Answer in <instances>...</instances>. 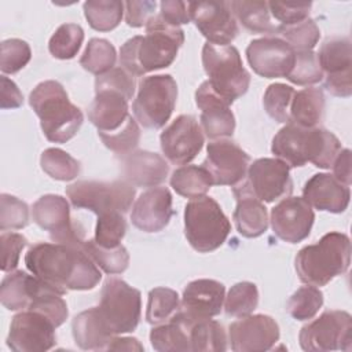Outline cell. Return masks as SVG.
I'll return each instance as SVG.
<instances>
[{
	"mask_svg": "<svg viewBox=\"0 0 352 352\" xmlns=\"http://www.w3.org/2000/svg\"><path fill=\"white\" fill-rule=\"evenodd\" d=\"M26 268L60 293L91 290L102 274L82 248L58 242H37L25 254Z\"/></svg>",
	"mask_w": 352,
	"mask_h": 352,
	"instance_id": "1",
	"label": "cell"
},
{
	"mask_svg": "<svg viewBox=\"0 0 352 352\" xmlns=\"http://www.w3.org/2000/svg\"><path fill=\"white\" fill-rule=\"evenodd\" d=\"M183 43L184 32L157 14L147 22L144 36H135L122 44L120 66L133 77L168 67Z\"/></svg>",
	"mask_w": 352,
	"mask_h": 352,
	"instance_id": "2",
	"label": "cell"
},
{
	"mask_svg": "<svg viewBox=\"0 0 352 352\" xmlns=\"http://www.w3.org/2000/svg\"><path fill=\"white\" fill-rule=\"evenodd\" d=\"M341 150L338 138L330 131L320 126L301 128L292 122L279 129L271 144L275 157L289 168L312 162L316 168L329 169Z\"/></svg>",
	"mask_w": 352,
	"mask_h": 352,
	"instance_id": "3",
	"label": "cell"
},
{
	"mask_svg": "<svg viewBox=\"0 0 352 352\" xmlns=\"http://www.w3.org/2000/svg\"><path fill=\"white\" fill-rule=\"evenodd\" d=\"M29 104L40 118L44 136L52 143H66L82 125V111L69 100L63 85L55 80L37 84L29 95Z\"/></svg>",
	"mask_w": 352,
	"mask_h": 352,
	"instance_id": "4",
	"label": "cell"
},
{
	"mask_svg": "<svg viewBox=\"0 0 352 352\" xmlns=\"http://www.w3.org/2000/svg\"><path fill=\"white\" fill-rule=\"evenodd\" d=\"M294 263L301 282L311 286H326L349 268L351 241L342 232H327L316 243L300 249Z\"/></svg>",
	"mask_w": 352,
	"mask_h": 352,
	"instance_id": "5",
	"label": "cell"
},
{
	"mask_svg": "<svg viewBox=\"0 0 352 352\" xmlns=\"http://www.w3.org/2000/svg\"><path fill=\"white\" fill-rule=\"evenodd\" d=\"M231 231V223L212 197L204 195L187 202L184 208V235L199 253L219 249Z\"/></svg>",
	"mask_w": 352,
	"mask_h": 352,
	"instance_id": "6",
	"label": "cell"
},
{
	"mask_svg": "<svg viewBox=\"0 0 352 352\" xmlns=\"http://www.w3.org/2000/svg\"><path fill=\"white\" fill-rule=\"evenodd\" d=\"M202 65L210 88L227 103L231 104L248 92L250 74L243 67L239 51L234 45L206 43L202 47Z\"/></svg>",
	"mask_w": 352,
	"mask_h": 352,
	"instance_id": "7",
	"label": "cell"
},
{
	"mask_svg": "<svg viewBox=\"0 0 352 352\" xmlns=\"http://www.w3.org/2000/svg\"><path fill=\"white\" fill-rule=\"evenodd\" d=\"M177 99V84L170 74L143 77L132 103L136 121L148 129L162 128L170 118Z\"/></svg>",
	"mask_w": 352,
	"mask_h": 352,
	"instance_id": "8",
	"label": "cell"
},
{
	"mask_svg": "<svg viewBox=\"0 0 352 352\" xmlns=\"http://www.w3.org/2000/svg\"><path fill=\"white\" fill-rule=\"evenodd\" d=\"M66 195L76 209H88L98 216L109 212L126 213L135 198V187L125 180H78L66 187Z\"/></svg>",
	"mask_w": 352,
	"mask_h": 352,
	"instance_id": "9",
	"label": "cell"
},
{
	"mask_svg": "<svg viewBox=\"0 0 352 352\" xmlns=\"http://www.w3.org/2000/svg\"><path fill=\"white\" fill-rule=\"evenodd\" d=\"M98 309L113 336L132 333L140 320V292L120 278H107Z\"/></svg>",
	"mask_w": 352,
	"mask_h": 352,
	"instance_id": "10",
	"label": "cell"
},
{
	"mask_svg": "<svg viewBox=\"0 0 352 352\" xmlns=\"http://www.w3.org/2000/svg\"><path fill=\"white\" fill-rule=\"evenodd\" d=\"M232 190L248 192L261 202L286 198L293 191L290 168L278 158H258L249 165L246 177Z\"/></svg>",
	"mask_w": 352,
	"mask_h": 352,
	"instance_id": "11",
	"label": "cell"
},
{
	"mask_svg": "<svg viewBox=\"0 0 352 352\" xmlns=\"http://www.w3.org/2000/svg\"><path fill=\"white\" fill-rule=\"evenodd\" d=\"M352 318L346 311H324L315 320L304 324L298 334L304 351H351Z\"/></svg>",
	"mask_w": 352,
	"mask_h": 352,
	"instance_id": "12",
	"label": "cell"
},
{
	"mask_svg": "<svg viewBox=\"0 0 352 352\" xmlns=\"http://www.w3.org/2000/svg\"><path fill=\"white\" fill-rule=\"evenodd\" d=\"M33 221L50 232L52 242L82 248L84 228L70 217V206L66 198L58 194L40 197L32 206Z\"/></svg>",
	"mask_w": 352,
	"mask_h": 352,
	"instance_id": "13",
	"label": "cell"
},
{
	"mask_svg": "<svg viewBox=\"0 0 352 352\" xmlns=\"http://www.w3.org/2000/svg\"><path fill=\"white\" fill-rule=\"evenodd\" d=\"M55 323L44 314L26 309L16 314L10 324L7 345L15 352H44L55 342Z\"/></svg>",
	"mask_w": 352,
	"mask_h": 352,
	"instance_id": "14",
	"label": "cell"
},
{
	"mask_svg": "<svg viewBox=\"0 0 352 352\" xmlns=\"http://www.w3.org/2000/svg\"><path fill=\"white\" fill-rule=\"evenodd\" d=\"M324 77V88L334 96L352 94V51L348 37H331L323 41L316 54Z\"/></svg>",
	"mask_w": 352,
	"mask_h": 352,
	"instance_id": "15",
	"label": "cell"
},
{
	"mask_svg": "<svg viewBox=\"0 0 352 352\" xmlns=\"http://www.w3.org/2000/svg\"><path fill=\"white\" fill-rule=\"evenodd\" d=\"M250 157L236 143L228 139H216L208 143L206 158L202 166L209 172L216 186H236L248 173Z\"/></svg>",
	"mask_w": 352,
	"mask_h": 352,
	"instance_id": "16",
	"label": "cell"
},
{
	"mask_svg": "<svg viewBox=\"0 0 352 352\" xmlns=\"http://www.w3.org/2000/svg\"><path fill=\"white\" fill-rule=\"evenodd\" d=\"M204 140L201 125L190 114L176 117L160 136L161 150L165 158L175 165L191 162L202 150Z\"/></svg>",
	"mask_w": 352,
	"mask_h": 352,
	"instance_id": "17",
	"label": "cell"
},
{
	"mask_svg": "<svg viewBox=\"0 0 352 352\" xmlns=\"http://www.w3.org/2000/svg\"><path fill=\"white\" fill-rule=\"evenodd\" d=\"M187 6L191 21L208 43L230 45L234 41L239 29L230 1H195Z\"/></svg>",
	"mask_w": 352,
	"mask_h": 352,
	"instance_id": "18",
	"label": "cell"
},
{
	"mask_svg": "<svg viewBox=\"0 0 352 352\" xmlns=\"http://www.w3.org/2000/svg\"><path fill=\"white\" fill-rule=\"evenodd\" d=\"M296 51L278 36L252 40L246 48V58L253 72L265 78L287 77L294 65Z\"/></svg>",
	"mask_w": 352,
	"mask_h": 352,
	"instance_id": "19",
	"label": "cell"
},
{
	"mask_svg": "<svg viewBox=\"0 0 352 352\" xmlns=\"http://www.w3.org/2000/svg\"><path fill=\"white\" fill-rule=\"evenodd\" d=\"M279 326L274 318L263 314L248 315L228 327V338L234 352L270 351L279 340Z\"/></svg>",
	"mask_w": 352,
	"mask_h": 352,
	"instance_id": "20",
	"label": "cell"
},
{
	"mask_svg": "<svg viewBox=\"0 0 352 352\" xmlns=\"http://www.w3.org/2000/svg\"><path fill=\"white\" fill-rule=\"evenodd\" d=\"M270 220L279 239L298 243L309 235L315 213L302 197H286L272 208Z\"/></svg>",
	"mask_w": 352,
	"mask_h": 352,
	"instance_id": "21",
	"label": "cell"
},
{
	"mask_svg": "<svg viewBox=\"0 0 352 352\" xmlns=\"http://www.w3.org/2000/svg\"><path fill=\"white\" fill-rule=\"evenodd\" d=\"M226 287L214 279H195L183 290L180 309L177 315L186 322L194 323L209 319L221 312Z\"/></svg>",
	"mask_w": 352,
	"mask_h": 352,
	"instance_id": "22",
	"label": "cell"
},
{
	"mask_svg": "<svg viewBox=\"0 0 352 352\" xmlns=\"http://www.w3.org/2000/svg\"><path fill=\"white\" fill-rule=\"evenodd\" d=\"M195 103L201 110V128L205 135L212 139H223L232 136L235 131V117L230 109V103L221 99L210 88L208 80L195 91Z\"/></svg>",
	"mask_w": 352,
	"mask_h": 352,
	"instance_id": "23",
	"label": "cell"
},
{
	"mask_svg": "<svg viewBox=\"0 0 352 352\" xmlns=\"http://www.w3.org/2000/svg\"><path fill=\"white\" fill-rule=\"evenodd\" d=\"M172 214L170 191L166 187H151L135 201L131 221L140 231L158 232L169 224Z\"/></svg>",
	"mask_w": 352,
	"mask_h": 352,
	"instance_id": "24",
	"label": "cell"
},
{
	"mask_svg": "<svg viewBox=\"0 0 352 352\" xmlns=\"http://www.w3.org/2000/svg\"><path fill=\"white\" fill-rule=\"evenodd\" d=\"M129 99L114 89H95V98L88 107V118L98 128V135L113 133L121 129L132 117L128 109Z\"/></svg>",
	"mask_w": 352,
	"mask_h": 352,
	"instance_id": "25",
	"label": "cell"
},
{
	"mask_svg": "<svg viewBox=\"0 0 352 352\" xmlns=\"http://www.w3.org/2000/svg\"><path fill=\"white\" fill-rule=\"evenodd\" d=\"M121 173L133 187H157L164 183L169 165L164 157L146 150H133L121 158Z\"/></svg>",
	"mask_w": 352,
	"mask_h": 352,
	"instance_id": "26",
	"label": "cell"
},
{
	"mask_svg": "<svg viewBox=\"0 0 352 352\" xmlns=\"http://www.w3.org/2000/svg\"><path fill=\"white\" fill-rule=\"evenodd\" d=\"M302 198L315 209L330 213H342L351 198L349 186H345L330 173H316L307 180Z\"/></svg>",
	"mask_w": 352,
	"mask_h": 352,
	"instance_id": "27",
	"label": "cell"
},
{
	"mask_svg": "<svg viewBox=\"0 0 352 352\" xmlns=\"http://www.w3.org/2000/svg\"><path fill=\"white\" fill-rule=\"evenodd\" d=\"M72 333L76 344L84 351H100L114 337L99 314L98 307L88 308L74 316Z\"/></svg>",
	"mask_w": 352,
	"mask_h": 352,
	"instance_id": "28",
	"label": "cell"
},
{
	"mask_svg": "<svg viewBox=\"0 0 352 352\" xmlns=\"http://www.w3.org/2000/svg\"><path fill=\"white\" fill-rule=\"evenodd\" d=\"M236 206L232 214L238 232L245 238H257L268 228L267 208L253 195L232 190Z\"/></svg>",
	"mask_w": 352,
	"mask_h": 352,
	"instance_id": "29",
	"label": "cell"
},
{
	"mask_svg": "<svg viewBox=\"0 0 352 352\" xmlns=\"http://www.w3.org/2000/svg\"><path fill=\"white\" fill-rule=\"evenodd\" d=\"M44 280L25 271H11L6 275L0 285V301L8 311H19L28 308L34 296L43 287Z\"/></svg>",
	"mask_w": 352,
	"mask_h": 352,
	"instance_id": "30",
	"label": "cell"
},
{
	"mask_svg": "<svg viewBox=\"0 0 352 352\" xmlns=\"http://www.w3.org/2000/svg\"><path fill=\"white\" fill-rule=\"evenodd\" d=\"M190 324L177 314L170 320L155 324L150 331L151 346L158 352H190Z\"/></svg>",
	"mask_w": 352,
	"mask_h": 352,
	"instance_id": "31",
	"label": "cell"
},
{
	"mask_svg": "<svg viewBox=\"0 0 352 352\" xmlns=\"http://www.w3.org/2000/svg\"><path fill=\"white\" fill-rule=\"evenodd\" d=\"M324 94L322 88L308 87L294 92L290 104V121L301 128H315L323 118Z\"/></svg>",
	"mask_w": 352,
	"mask_h": 352,
	"instance_id": "32",
	"label": "cell"
},
{
	"mask_svg": "<svg viewBox=\"0 0 352 352\" xmlns=\"http://www.w3.org/2000/svg\"><path fill=\"white\" fill-rule=\"evenodd\" d=\"M230 7L234 16L249 32L275 36L276 26L272 25L271 22L268 1L234 0V1H230Z\"/></svg>",
	"mask_w": 352,
	"mask_h": 352,
	"instance_id": "33",
	"label": "cell"
},
{
	"mask_svg": "<svg viewBox=\"0 0 352 352\" xmlns=\"http://www.w3.org/2000/svg\"><path fill=\"white\" fill-rule=\"evenodd\" d=\"M170 186L179 195L194 199L204 197L213 186V182L204 166L186 165L173 170Z\"/></svg>",
	"mask_w": 352,
	"mask_h": 352,
	"instance_id": "34",
	"label": "cell"
},
{
	"mask_svg": "<svg viewBox=\"0 0 352 352\" xmlns=\"http://www.w3.org/2000/svg\"><path fill=\"white\" fill-rule=\"evenodd\" d=\"M191 352H223L227 349V334L221 323L201 319L190 324Z\"/></svg>",
	"mask_w": 352,
	"mask_h": 352,
	"instance_id": "35",
	"label": "cell"
},
{
	"mask_svg": "<svg viewBox=\"0 0 352 352\" xmlns=\"http://www.w3.org/2000/svg\"><path fill=\"white\" fill-rule=\"evenodd\" d=\"M82 8L89 26L98 32H110L117 28L124 14V3L118 0H89Z\"/></svg>",
	"mask_w": 352,
	"mask_h": 352,
	"instance_id": "36",
	"label": "cell"
},
{
	"mask_svg": "<svg viewBox=\"0 0 352 352\" xmlns=\"http://www.w3.org/2000/svg\"><path fill=\"white\" fill-rule=\"evenodd\" d=\"M180 309L179 294L169 287H154L148 293L146 320L155 326L170 320Z\"/></svg>",
	"mask_w": 352,
	"mask_h": 352,
	"instance_id": "37",
	"label": "cell"
},
{
	"mask_svg": "<svg viewBox=\"0 0 352 352\" xmlns=\"http://www.w3.org/2000/svg\"><path fill=\"white\" fill-rule=\"evenodd\" d=\"M117 59L114 45L106 38H91L80 58L84 70L100 76L114 67Z\"/></svg>",
	"mask_w": 352,
	"mask_h": 352,
	"instance_id": "38",
	"label": "cell"
},
{
	"mask_svg": "<svg viewBox=\"0 0 352 352\" xmlns=\"http://www.w3.org/2000/svg\"><path fill=\"white\" fill-rule=\"evenodd\" d=\"M82 249L88 253L94 263L109 275L122 274L129 265V253L122 245L116 248H103L99 246L94 239H88L84 242Z\"/></svg>",
	"mask_w": 352,
	"mask_h": 352,
	"instance_id": "39",
	"label": "cell"
},
{
	"mask_svg": "<svg viewBox=\"0 0 352 352\" xmlns=\"http://www.w3.org/2000/svg\"><path fill=\"white\" fill-rule=\"evenodd\" d=\"M40 165L51 179L60 182L73 180L80 173V162L69 153L56 147L47 148L41 153Z\"/></svg>",
	"mask_w": 352,
	"mask_h": 352,
	"instance_id": "40",
	"label": "cell"
},
{
	"mask_svg": "<svg viewBox=\"0 0 352 352\" xmlns=\"http://www.w3.org/2000/svg\"><path fill=\"white\" fill-rule=\"evenodd\" d=\"M275 36L283 38L294 51H312L320 38V30L315 21L307 18L298 23L276 26Z\"/></svg>",
	"mask_w": 352,
	"mask_h": 352,
	"instance_id": "41",
	"label": "cell"
},
{
	"mask_svg": "<svg viewBox=\"0 0 352 352\" xmlns=\"http://www.w3.org/2000/svg\"><path fill=\"white\" fill-rule=\"evenodd\" d=\"M258 305V290L252 282H238L224 297V309L228 316L243 318L250 315Z\"/></svg>",
	"mask_w": 352,
	"mask_h": 352,
	"instance_id": "42",
	"label": "cell"
},
{
	"mask_svg": "<svg viewBox=\"0 0 352 352\" xmlns=\"http://www.w3.org/2000/svg\"><path fill=\"white\" fill-rule=\"evenodd\" d=\"M84 41V30L77 23H63L48 41V50L54 58L72 59L77 55Z\"/></svg>",
	"mask_w": 352,
	"mask_h": 352,
	"instance_id": "43",
	"label": "cell"
},
{
	"mask_svg": "<svg viewBox=\"0 0 352 352\" xmlns=\"http://www.w3.org/2000/svg\"><path fill=\"white\" fill-rule=\"evenodd\" d=\"M323 305V293L316 286H302L287 300L286 309L296 320H309Z\"/></svg>",
	"mask_w": 352,
	"mask_h": 352,
	"instance_id": "44",
	"label": "cell"
},
{
	"mask_svg": "<svg viewBox=\"0 0 352 352\" xmlns=\"http://www.w3.org/2000/svg\"><path fill=\"white\" fill-rule=\"evenodd\" d=\"M294 88L282 82L268 85L264 92L263 104L267 114L276 122L289 124L290 121V104L294 96Z\"/></svg>",
	"mask_w": 352,
	"mask_h": 352,
	"instance_id": "45",
	"label": "cell"
},
{
	"mask_svg": "<svg viewBox=\"0 0 352 352\" xmlns=\"http://www.w3.org/2000/svg\"><path fill=\"white\" fill-rule=\"evenodd\" d=\"M126 232V221L124 213L109 212L98 216L94 241L103 248H116L121 245V239Z\"/></svg>",
	"mask_w": 352,
	"mask_h": 352,
	"instance_id": "46",
	"label": "cell"
},
{
	"mask_svg": "<svg viewBox=\"0 0 352 352\" xmlns=\"http://www.w3.org/2000/svg\"><path fill=\"white\" fill-rule=\"evenodd\" d=\"M297 85H311L322 81L323 72L314 51H296L294 65L286 77Z\"/></svg>",
	"mask_w": 352,
	"mask_h": 352,
	"instance_id": "47",
	"label": "cell"
},
{
	"mask_svg": "<svg viewBox=\"0 0 352 352\" xmlns=\"http://www.w3.org/2000/svg\"><path fill=\"white\" fill-rule=\"evenodd\" d=\"M32 58L29 44L21 38L4 40L0 45V70L4 74H14L23 69Z\"/></svg>",
	"mask_w": 352,
	"mask_h": 352,
	"instance_id": "48",
	"label": "cell"
},
{
	"mask_svg": "<svg viewBox=\"0 0 352 352\" xmlns=\"http://www.w3.org/2000/svg\"><path fill=\"white\" fill-rule=\"evenodd\" d=\"M29 224V206L19 198L0 195V230H21Z\"/></svg>",
	"mask_w": 352,
	"mask_h": 352,
	"instance_id": "49",
	"label": "cell"
},
{
	"mask_svg": "<svg viewBox=\"0 0 352 352\" xmlns=\"http://www.w3.org/2000/svg\"><path fill=\"white\" fill-rule=\"evenodd\" d=\"M99 138L107 148L122 157L138 147L140 140V128L136 120L131 117L121 129L113 133H102L99 135Z\"/></svg>",
	"mask_w": 352,
	"mask_h": 352,
	"instance_id": "50",
	"label": "cell"
},
{
	"mask_svg": "<svg viewBox=\"0 0 352 352\" xmlns=\"http://www.w3.org/2000/svg\"><path fill=\"white\" fill-rule=\"evenodd\" d=\"M102 88L118 91L131 100L136 89V81L132 74H129L126 70H124L120 66V67H113L111 70L100 76H96L95 89H102Z\"/></svg>",
	"mask_w": 352,
	"mask_h": 352,
	"instance_id": "51",
	"label": "cell"
},
{
	"mask_svg": "<svg viewBox=\"0 0 352 352\" xmlns=\"http://www.w3.org/2000/svg\"><path fill=\"white\" fill-rule=\"evenodd\" d=\"M0 245H1V271L3 272H11L16 268L19 263V256L23 248L28 245V239L18 232H1L0 236Z\"/></svg>",
	"mask_w": 352,
	"mask_h": 352,
	"instance_id": "52",
	"label": "cell"
},
{
	"mask_svg": "<svg viewBox=\"0 0 352 352\" xmlns=\"http://www.w3.org/2000/svg\"><path fill=\"white\" fill-rule=\"evenodd\" d=\"M312 3H282V1H268L270 12L280 25L298 23L308 18Z\"/></svg>",
	"mask_w": 352,
	"mask_h": 352,
	"instance_id": "53",
	"label": "cell"
},
{
	"mask_svg": "<svg viewBox=\"0 0 352 352\" xmlns=\"http://www.w3.org/2000/svg\"><path fill=\"white\" fill-rule=\"evenodd\" d=\"M157 3L155 1H125V21L132 28L146 26L147 22L155 15Z\"/></svg>",
	"mask_w": 352,
	"mask_h": 352,
	"instance_id": "54",
	"label": "cell"
},
{
	"mask_svg": "<svg viewBox=\"0 0 352 352\" xmlns=\"http://www.w3.org/2000/svg\"><path fill=\"white\" fill-rule=\"evenodd\" d=\"M160 8L161 18L173 26H180L191 21L188 6L184 1L165 0L160 3Z\"/></svg>",
	"mask_w": 352,
	"mask_h": 352,
	"instance_id": "55",
	"label": "cell"
},
{
	"mask_svg": "<svg viewBox=\"0 0 352 352\" xmlns=\"http://www.w3.org/2000/svg\"><path fill=\"white\" fill-rule=\"evenodd\" d=\"M1 109H18L23 103L22 92L18 85L6 76H1Z\"/></svg>",
	"mask_w": 352,
	"mask_h": 352,
	"instance_id": "56",
	"label": "cell"
},
{
	"mask_svg": "<svg viewBox=\"0 0 352 352\" xmlns=\"http://www.w3.org/2000/svg\"><path fill=\"white\" fill-rule=\"evenodd\" d=\"M331 168H333V176L341 183H344L345 186H349L351 184V150L342 148L337 154Z\"/></svg>",
	"mask_w": 352,
	"mask_h": 352,
	"instance_id": "57",
	"label": "cell"
},
{
	"mask_svg": "<svg viewBox=\"0 0 352 352\" xmlns=\"http://www.w3.org/2000/svg\"><path fill=\"white\" fill-rule=\"evenodd\" d=\"M143 345L132 337H113L106 351H143Z\"/></svg>",
	"mask_w": 352,
	"mask_h": 352,
	"instance_id": "58",
	"label": "cell"
}]
</instances>
